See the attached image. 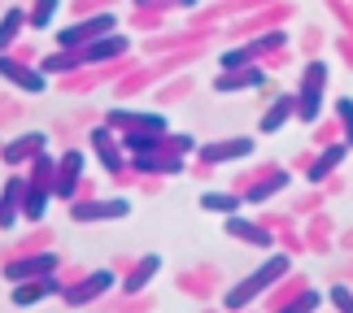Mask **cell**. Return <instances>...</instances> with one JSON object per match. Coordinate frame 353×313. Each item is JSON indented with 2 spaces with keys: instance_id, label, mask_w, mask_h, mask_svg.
Masks as SVG:
<instances>
[{
  "instance_id": "6da1fadb",
  "label": "cell",
  "mask_w": 353,
  "mask_h": 313,
  "mask_svg": "<svg viewBox=\"0 0 353 313\" xmlns=\"http://www.w3.org/2000/svg\"><path fill=\"white\" fill-rule=\"evenodd\" d=\"M283 270H288V257H270V261H266V270H262V274H253V279H244V283H240V288H236L232 296H227V305H232V309H240V305H249V301H253V296H257V292H262V288H270V283H275V279L283 274Z\"/></svg>"
},
{
  "instance_id": "7a4b0ae2",
  "label": "cell",
  "mask_w": 353,
  "mask_h": 313,
  "mask_svg": "<svg viewBox=\"0 0 353 313\" xmlns=\"http://www.w3.org/2000/svg\"><path fill=\"white\" fill-rule=\"evenodd\" d=\"M323 87H327V65H323V61H310V70H305V87H301V118H305V122H314V118H319Z\"/></svg>"
},
{
  "instance_id": "3957f363",
  "label": "cell",
  "mask_w": 353,
  "mask_h": 313,
  "mask_svg": "<svg viewBox=\"0 0 353 313\" xmlns=\"http://www.w3.org/2000/svg\"><path fill=\"white\" fill-rule=\"evenodd\" d=\"M0 74H5V78H13V83H18L22 91H44V87H48V83H44V78H39L35 70H26V65L9 61V57H0Z\"/></svg>"
},
{
  "instance_id": "277c9868",
  "label": "cell",
  "mask_w": 353,
  "mask_h": 313,
  "mask_svg": "<svg viewBox=\"0 0 353 313\" xmlns=\"http://www.w3.org/2000/svg\"><path fill=\"white\" fill-rule=\"evenodd\" d=\"M253 153V140H232V144H210L205 148V161H236V157H249Z\"/></svg>"
},
{
  "instance_id": "5b68a950",
  "label": "cell",
  "mask_w": 353,
  "mask_h": 313,
  "mask_svg": "<svg viewBox=\"0 0 353 313\" xmlns=\"http://www.w3.org/2000/svg\"><path fill=\"white\" fill-rule=\"evenodd\" d=\"M114 18H97V22H88V26H70V31H61V44H79V39H92L97 31H110Z\"/></svg>"
},
{
  "instance_id": "8992f818",
  "label": "cell",
  "mask_w": 353,
  "mask_h": 313,
  "mask_svg": "<svg viewBox=\"0 0 353 313\" xmlns=\"http://www.w3.org/2000/svg\"><path fill=\"white\" fill-rule=\"evenodd\" d=\"M118 217L127 213V200H101V205H74V217Z\"/></svg>"
},
{
  "instance_id": "52a82bcc",
  "label": "cell",
  "mask_w": 353,
  "mask_h": 313,
  "mask_svg": "<svg viewBox=\"0 0 353 313\" xmlns=\"http://www.w3.org/2000/svg\"><path fill=\"white\" fill-rule=\"evenodd\" d=\"M35 148H44V135H22L5 148V161H26V153H35Z\"/></svg>"
},
{
  "instance_id": "ba28073f",
  "label": "cell",
  "mask_w": 353,
  "mask_h": 313,
  "mask_svg": "<svg viewBox=\"0 0 353 313\" xmlns=\"http://www.w3.org/2000/svg\"><path fill=\"white\" fill-rule=\"evenodd\" d=\"M292 114V96H279L275 105L266 109V118H262V131H279L283 127V118Z\"/></svg>"
},
{
  "instance_id": "9c48e42d",
  "label": "cell",
  "mask_w": 353,
  "mask_h": 313,
  "mask_svg": "<svg viewBox=\"0 0 353 313\" xmlns=\"http://www.w3.org/2000/svg\"><path fill=\"white\" fill-rule=\"evenodd\" d=\"M114 52H127V39H122V35L101 39V44H92V48H88V61H105V57H114Z\"/></svg>"
},
{
  "instance_id": "30bf717a",
  "label": "cell",
  "mask_w": 353,
  "mask_h": 313,
  "mask_svg": "<svg viewBox=\"0 0 353 313\" xmlns=\"http://www.w3.org/2000/svg\"><path fill=\"white\" fill-rule=\"evenodd\" d=\"M52 261H57L52 252H44V257H31L26 266H9V279H22V274H39V270H52Z\"/></svg>"
},
{
  "instance_id": "8fae6325",
  "label": "cell",
  "mask_w": 353,
  "mask_h": 313,
  "mask_svg": "<svg viewBox=\"0 0 353 313\" xmlns=\"http://www.w3.org/2000/svg\"><path fill=\"white\" fill-rule=\"evenodd\" d=\"M110 274H105V270H101V274H92L88 283H83V288H74V296H70V305H79V301H92V292H101V288H110Z\"/></svg>"
},
{
  "instance_id": "7c38bea8",
  "label": "cell",
  "mask_w": 353,
  "mask_h": 313,
  "mask_svg": "<svg viewBox=\"0 0 353 313\" xmlns=\"http://www.w3.org/2000/svg\"><path fill=\"white\" fill-rule=\"evenodd\" d=\"M341 157H345V148H332V153H327V157H323V161H319V166H314V170H310V183H319V179H323V174H332L336 166H341Z\"/></svg>"
},
{
  "instance_id": "4fadbf2b",
  "label": "cell",
  "mask_w": 353,
  "mask_h": 313,
  "mask_svg": "<svg viewBox=\"0 0 353 313\" xmlns=\"http://www.w3.org/2000/svg\"><path fill=\"white\" fill-rule=\"evenodd\" d=\"M110 122H135V127H153V131H161V114H110Z\"/></svg>"
},
{
  "instance_id": "5bb4252c",
  "label": "cell",
  "mask_w": 353,
  "mask_h": 313,
  "mask_svg": "<svg viewBox=\"0 0 353 313\" xmlns=\"http://www.w3.org/2000/svg\"><path fill=\"white\" fill-rule=\"evenodd\" d=\"M18 26H22V13H18V9H9V13H5V22H0V48H9V39L18 35Z\"/></svg>"
},
{
  "instance_id": "9a60e30c",
  "label": "cell",
  "mask_w": 353,
  "mask_h": 313,
  "mask_svg": "<svg viewBox=\"0 0 353 313\" xmlns=\"http://www.w3.org/2000/svg\"><path fill=\"white\" fill-rule=\"evenodd\" d=\"M18 192H22V183H9V196H5V205H0V226H13V200H18Z\"/></svg>"
},
{
  "instance_id": "2e32d148",
  "label": "cell",
  "mask_w": 353,
  "mask_h": 313,
  "mask_svg": "<svg viewBox=\"0 0 353 313\" xmlns=\"http://www.w3.org/2000/svg\"><path fill=\"white\" fill-rule=\"evenodd\" d=\"M52 13H57V0H39V5H35V26H48L52 22Z\"/></svg>"
},
{
  "instance_id": "e0dca14e",
  "label": "cell",
  "mask_w": 353,
  "mask_h": 313,
  "mask_svg": "<svg viewBox=\"0 0 353 313\" xmlns=\"http://www.w3.org/2000/svg\"><path fill=\"white\" fill-rule=\"evenodd\" d=\"M244 83H262V74H244V78H223V83H219V91H244Z\"/></svg>"
},
{
  "instance_id": "ac0fdd59",
  "label": "cell",
  "mask_w": 353,
  "mask_h": 313,
  "mask_svg": "<svg viewBox=\"0 0 353 313\" xmlns=\"http://www.w3.org/2000/svg\"><path fill=\"white\" fill-rule=\"evenodd\" d=\"M227 226H232V235H244V239H253V244H270V239L262 235V230H249V226L240 222V217H232V222H227Z\"/></svg>"
},
{
  "instance_id": "d6986e66",
  "label": "cell",
  "mask_w": 353,
  "mask_h": 313,
  "mask_svg": "<svg viewBox=\"0 0 353 313\" xmlns=\"http://www.w3.org/2000/svg\"><path fill=\"white\" fill-rule=\"evenodd\" d=\"M201 205H205V209H223V213H232V209H236V200H232V196H214V192H210V196H201Z\"/></svg>"
},
{
  "instance_id": "ffe728a7",
  "label": "cell",
  "mask_w": 353,
  "mask_h": 313,
  "mask_svg": "<svg viewBox=\"0 0 353 313\" xmlns=\"http://www.w3.org/2000/svg\"><path fill=\"white\" fill-rule=\"evenodd\" d=\"M336 109H341V118H345V131H349V144H353V100H341Z\"/></svg>"
},
{
  "instance_id": "44dd1931",
  "label": "cell",
  "mask_w": 353,
  "mask_h": 313,
  "mask_svg": "<svg viewBox=\"0 0 353 313\" xmlns=\"http://www.w3.org/2000/svg\"><path fill=\"white\" fill-rule=\"evenodd\" d=\"M332 301L341 305V309H353V296H349V288H332Z\"/></svg>"
}]
</instances>
